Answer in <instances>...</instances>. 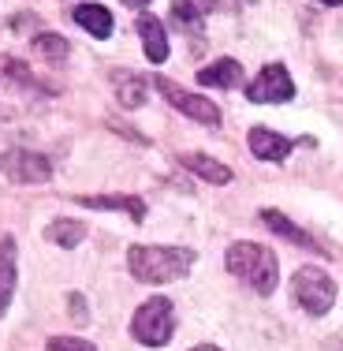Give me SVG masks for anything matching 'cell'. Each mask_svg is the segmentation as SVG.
<instances>
[{"instance_id":"cell-8","label":"cell","mask_w":343,"mask_h":351,"mask_svg":"<svg viewBox=\"0 0 343 351\" xmlns=\"http://www.w3.org/2000/svg\"><path fill=\"white\" fill-rule=\"evenodd\" d=\"M138 34H142V45H146V56L149 64H164L168 60V30H164V23L157 19V15H146L142 12L135 19Z\"/></svg>"},{"instance_id":"cell-1","label":"cell","mask_w":343,"mask_h":351,"mask_svg":"<svg viewBox=\"0 0 343 351\" xmlns=\"http://www.w3.org/2000/svg\"><path fill=\"white\" fill-rule=\"evenodd\" d=\"M194 265V250L187 247H131L127 269L142 284H168L190 273Z\"/></svg>"},{"instance_id":"cell-18","label":"cell","mask_w":343,"mask_h":351,"mask_svg":"<svg viewBox=\"0 0 343 351\" xmlns=\"http://www.w3.org/2000/svg\"><path fill=\"white\" fill-rule=\"evenodd\" d=\"M0 82H8V86H23V90H38L30 68L23 60H15V56H0Z\"/></svg>"},{"instance_id":"cell-25","label":"cell","mask_w":343,"mask_h":351,"mask_svg":"<svg viewBox=\"0 0 343 351\" xmlns=\"http://www.w3.org/2000/svg\"><path fill=\"white\" fill-rule=\"evenodd\" d=\"M190 351H220L216 344H198V348H190Z\"/></svg>"},{"instance_id":"cell-19","label":"cell","mask_w":343,"mask_h":351,"mask_svg":"<svg viewBox=\"0 0 343 351\" xmlns=\"http://www.w3.org/2000/svg\"><path fill=\"white\" fill-rule=\"evenodd\" d=\"M34 49H38L41 60H53V64L68 60V41H64L60 34H38L34 38Z\"/></svg>"},{"instance_id":"cell-11","label":"cell","mask_w":343,"mask_h":351,"mask_svg":"<svg viewBox=\"0 0 343 351\" xmlns=\"http://www.w3.org/2000/svg\"><path fill=\"white\" fill-rule=\"evenodd\" d=\"M71 19L79 23L86 34H94V38H108V34H112V27H116V23H112V12H108V8H101V4H79Z\"/></svg>"},{"instance_id":"cell-5","label":"cell","mask_w":343,"mask_h":351,"mask_svg":"<svg viewBox=\"0 0 343 351\" xmlns=\"http://www.w3.org/2000/svg\"><path fill=\"white\" fill-rule=\"evenodd\" d=\"M246 97L254 105H283L295 97V82H291V75L283 64H269V68L257 71V79L246 86Z\"/></svg>"},{"instance_id":"cell-2","label":"cell","mask_w":343,"mask_h":351,"mask_svg":"<svg viewBox=\"0 0 343 351\" xmlns=\"http://www.w3.org/2000/svg\"><path fill=\"white\" fill-rule=\"evenodd\" d=\"M228 273L239 277L246 288H254L257 295H272L276 280H280L276 254L262 243H231L228 247Z\"/></svg>"},{"instance_id":"cell-6","label":"cell","mask_w":343,"mask_h":351,"mask_svg":"<svg viewBox=\"0 0 343 351\" xmlns=\"http://www.w3.org/2000/svg\"><path fill=\"white\" fill-rule=\"evenodd\" d=\"M0 172H4L12 183H45V180H53L49 157L30 154V149H4V154H0Z\"/></svg>"},{"instance_id":"cell-17","label":"cell","mask_w":343,"mask_h":351,"mask_svg":"<svg viewBox=\"0 0 343 351\" xmlns=\"http://www.w3.org/2000/svg\"><path fill=\"white\" fill-rule=\"evenodd\" d=\"M45 236L53 239L56 247H68V250H71V247H79L82 239H86V228H82L79 221H68V217H60V221H53V224L45 228Z\"/></svg>"},{"instance_id":"cell-26","label":"cell","mask_w":343,"mask_h":351,"mask_svg":"<svg viewBox=\"0 0 343 351\" xmlns=\"http://www.w3.org/2000/svg\"><path fill=\"white\" fill-rule=\"evenodd\" d=\"M317 4H343V0H317Z\"/></svg>"},{"instance_id":"cell-13","label":"cell","mask_w":343,"mask_h":351,"mask_svg":"<svg viewBox=\"0 0 343 351\" xmlns=\"http://www.w3.org/2000/svg\"><path fill=\"white\" fill-rule=\"evenodd\" d=\"M198 82L202 86H220V90H236L242 82V64L239 60H216L209 68L198 71Z\"/></svg>"},{"instance_id":"cell-7","label":"cell","mask_w":343,"mask_h":351,"mask_svg":"<svg viewBox=\"0 0 343 351\" xmlns=\"http://www.w3.org/2000/svg\"><path fill=\"white\" fill-rule=\"evenodd\" d=\"M153 86L161 90V94L168 97L183 116H190V120H198V123H209V128L220 123V108H216L213 101H205V97H198V94H190V90L175 86V82H168V79H157V75H153Z\"/></svg>"},{"instance_id":"cell-10","label":"cell","mask_w":343,"mask_h":351,"mask_svg":"<svg viewBox=\"0 0 343 351\" xmlns=\"http://www.w3.org/2000/svg\"><path fill=\"white\" fill-rule=\"evenodd\" d=\"M75 202L90 206V210H123L131 221H142L146 217V202L142 198H131V195H82Z\"/></svg>"},{"instance_id":"cell-3","label":"cell","mask_w":343,"mask_h":351,"mask_svg":"<svg viewBox=\"0 0 343 351\" xmlns=\"http://www.w3.org/2000/svg\"><path fill=\"white\" fill-rule=\"evenodd\" d=\"M172 332H175V311H172V303L164 295L146 299V303L138 306L135 322H131V337H135L138 344H146V348L168 344Z\"/></svg>"},{"instance_id":"cell-22","label":"cell","mask_w":343,"mask_h":351,"mask_svg":"<svg viewBox=\"0 0 343 351\" xmlns=\"http://www.w3.org/2000/svg\"><path fill=\"white\" fill-rule=\"evenodd\" d=\"M68 311H71V317H75V322H90V306H86V299H82V295H68Z\"/></svg>"},{"instance_id":"cell-9","label":"cell","mask_w":343,"mask_h":351,"mask_svg":"<svg viewBox=\"0 0 343 351\" xmlns=\"http://www.w3.org/2000/svg\"><path fill=\"white\" fill-rule=\"evenodd\" d=\"M250 154H254L257 161H283V157L291 154V138L276 135L269 128H254L250 131Z\"/></svg>"},{"instance_id":"cell-16","label":"cell","mask_w":343,"mask_h":351,"mask_svg":"<svg viewBox=\"0 0 343 351\" xmlns=\"http://www.w3.org/2000/svg\"><path fill=\"white\" fill-rule=\"evenodd\" d=\"M262 221L269 224V228L276 232V236H283V239H291V243H298V247H309V250H317V239H309L303 228H298L295 221H288L280 210H265L262 213Z\"/></svg>"},{"instance_id":"cell-4","label":"cell","mask_w":343,"mask_h":351,"mask_svg":"<svg viewBox=\"0 0 343 351\" xmlns=\"http://www.w3.org/2000/svg\"><path fill=\"white\" fill-rule=\"evenodd\" d=\"M291 291H295V303L314 317L329 314L332 303H336V284H332L329 273L317 269V265H303L295 273V280H291Z\"/></svg>"},{"instance_id":"cell-21","label":"cell","mask_w":343,"mask_h":351,"mask_svg":"<svg viewBox=\"0 0 343 351\" xmlns=\"http://www.w3.org/2000/svg\"><path fill=\"white\" fill-rule=\"evenodd\" d=\"M45 351H97V348L86 344V340H75V337H53Z\"/></svg>"},{"instance_id":"cell-20","label":"cell","mask_w":343,"mask_h":351,"mask_svg":"<svg viewBox=\"0 0 343 351\" xmlns=\"http://www.w3.org/2000/svg\"><path fill=\"white\" fill-rule=\"evenodd\" d=\"M172 19H175V27H183V30H202V8L194 4V0H175L172 4Z\"/></svg>"},{"instance_id":"cell-14","label":"cell","mask_w":343,"mask_h":351,"mask_svg":"<svg viewBox=\"0 0 343 351\" xmlns=\"http://www.w3.org/2000/svg\"><path fill=\"white\" fill-rule=\"evenodd\" d=\"M12 295H15V239L4 236L0 239V317H4Z\"/></svg>"},{"instance_id":"cell-24","label":"cell","mask_w":343,"mask_h":351,"mask_svg":"<svg viewBox=\"0 0 343 351\" xmlns=\"http://www.w3.org/2000/svg\"><path fill=\"white\" fill-rule=\"evenodd\" d=\"M123 4H127V8H135V12H138V8H146L149 0H123Z\"/></svg>"},{"instance_id":"cell-23","label":"cell","mask_w":343,"mask_h":351,"mask_svg":"<svg viewBox=\"0 0 343 351\" xmlns=\"http://www.w3.org/2000/svg\"><path fill=\"white\" fill-rule=\"evenodd\" d=\"M246 4H254V0H209V8L213 12H239V8H246Z\"/></svg>"},{"instance_id":"cell-12","label":"cell","mask_w":343,"mask_h":351,"mask_svg":"<svg viewBox=\"0 0 343 351\" xmlns=\"http://www.w3.org/2000/svg\"><path fill=\"white\" fill-rule=\"evenodd\" d=\"M179 165H183L187 172H194V176H202V180L216 183V187L231 183V169H228V165L213 161V157H205V154H183V157H179Z\"/></svg>"},{"instance_id":"cell-15","label":"cell","mask_w":343,"mask_h":351,"mask_svg":"<svg viewBox=\"0 0 343 351\" xmlns=\"http://www.w3.org/2000/svg\"><path fill=\"white\" fill-rule=\"evenodd\" d=\"M112 86H116V97H120V105H123V108H138V105H146V79H142V75L116 71V75H112Z\"/></svg>"}]
</instances>
